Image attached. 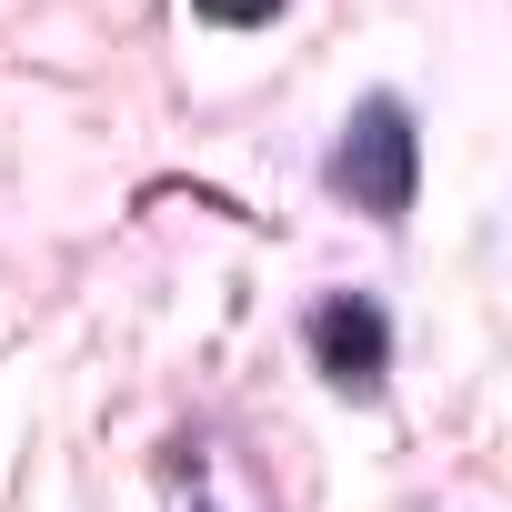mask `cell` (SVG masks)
Listing matches in <instances>:
<instances>
[{
	"mask_svg": "<svg viewBox=\"0 0 512 512\" xmlns=\"http://www.w3.org/2000/svg\"><path fill=\"white\" fill-rule=\"evenodd\" d=\"M332 181H342L372 221H402V211H412V121H402V101H362V111H352Z\"/></svg>",
	"mask_w": 512,
	"mask_h": 512,
	"instance_id": "1",
	"label": "cell"
},
{
	"mask_svg": "<svg viewBox=\"0 0 512 512\" xmlns=\"http://www.w3.org/2000/svg\"><path fill=\"white\" fill-rule=\"evenodd\" d=\"M191 11H201V21H221V31H251V21H272L282 0H191Z\"/></svg>",
	"mask_w": 512,
	"mask_h": 512,
	"instance_id": "3",
	"label": "cell"
},
{
	"mask_svg": "<svg viewBox=\"0 0 512 512\" xmlns=\"http://www.w3.org/2000/svg\"><path fill=\"white\" fill-rule=\"evenodd\" d=\"M312 352H322V372H332L342 392H382L392 332H382V312H372V302H322V322H312Z\"/></svg>",
	"mask_w": 512,
	"mask_h": 512,
	"instance_id": "2",
	"label": "cell"
}]
</instances>
